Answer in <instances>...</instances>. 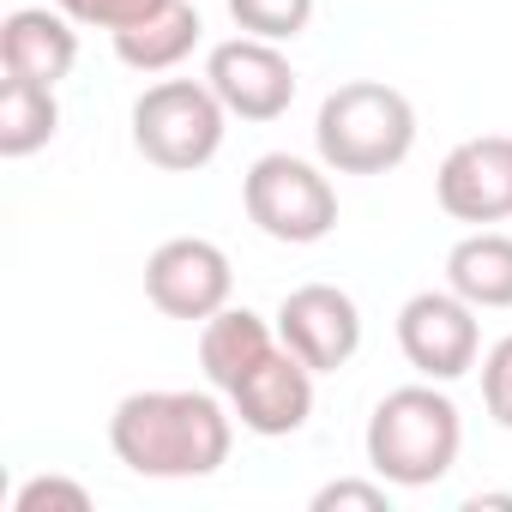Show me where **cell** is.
Returning <instances> with one entry per match:
<instances>
[{
  "instance_id": "9",
  "label": "cell",
  "mask_w": 512,
  "mask_h": 512,
  "mask_svg": "<svg viewBox=\"0 0 512 512\" xmlns=\"http://www.w3.org/2000/svg\"><path fill=\"white\" fill-rule=\"evenodd\" d=\"M278 344L296 350L314 374H338L362 350V308L338 284H302L278 302Z\"/></svg>"
},
{
  "instance_id": "20",
  "label": "cell",
  "mask_w": 512,
  "mask_h": 512,
  "mask_svg": "<svg viewBox=\"0 0 512 512\" xmlns=\"http://www.w3.org/2000/svg\"><path fill=\"white\" fill-rule=\"evenodd\" d=\"M344 506H356V512H392V482L386 476H374V482L344 476V482H326L314 494V512H344Z\"/></svg>"
},
{
  "instance_id": "5",
  "label": "cell",
  "mask_w": 512,
  "mask_h": 512,
  "mask_svg": "<svg viewBox=\"0 0 512 512\" xmlns=\"http://www.w3.org/2000/svg\"><path fill=\"white\" fill-rule=\"evenodd\" d=\"M241 205H247L253 229L284 247H314L338 229V187H332L326 163H308L290 151L253 157V169L241 175Z\"/></svg>"
},
{
  "instance_id": "7",
  "label": "cell",
  "mask_w": 512,
  "mask_h": 512,
  "mask_svg": "<svg viewBox=\"0 0 512 512\" xmlns=\"http://www.w3.org/2000/svg\"><path fill=\"white\" fill-rule=\"evenodd\" d=\"M145 296H151L157 314L187 320V326H205L217 308H229L235 266H229V253L217 241L175 235V241H163L151 260H145Z\"/></svg>"
},
{
  "instance_id": "18",
  "label": "cell",
  "mask_w": 512,
  "mask_h": 512,
  "mask_svg": "<svg viewBox=\"0 0 512 512\" xmlns=\"http://www.w3.org/2000/svg\"><path fill=\"white\" fill-rule=\"evenodd\" d=\"M55 7L73 19V25H85V31H127V25H139V19H151L157 7H169V0H55Z\"/></svg>"
},
{
  "instance_id": "4",
  "label": "cell",
  "mask_w": 512,
  "mask_h": 512,
  "mask_svg": "<svg viewBox=\"0 0 512 512\" xmlns=\"http://www.w3.org/2000/svg\"><path fill=\"white\" fill-rule=\"evenodd\" d=\"M229 109L205 79H157L133 103V151L163 175H193L223 151Z\"/></svg>"
},
{
  "instance_id": "15",
  "label": "cell",
  "mask_w": 512,
  "mask_h": 512,
  "mask_svg": "<svg viewBox=\"0 0 512 512\" xmlns=\"http://www.w3.org/2000/svg\"><path fill=\"white\" fill-rule=\"evenodd\" d=\"M446 290H458L476 314L482 308H512V235L506 229H476V235L452 241Z\"/></svg>"
},
{
  "instance_id": "16",
  "label": "cell",
  "mask_w": 512,
  "mask_h": 512,
  "mask_svg": "<svg viewBox=\"0 0 512 512\" xmlns=\"http://www.w3.org/2000/svg\"><path fill=\"white\" fill-rule=\"evenodd\" d=\"M61 133V103L55 85H31V79H0V157H31Z\"/></svg>"
},
{
  "instance_id": "22",
  "label": "cell",
  "mask_w": 512,
  "mask_h": 512,
  "mask_svg": "<svg viewBox=\"0 0 512 512\" xmlns=\"http://www.w3.org/2000/svg\"><path fill=\"white\" fill-rule=\"evenodd\" d=\"M464 506H470V512H482V506H512V494H470Z\"/></svg>"
},
{
  "instance_id": "2",
  "label": "cell",
  "mask_w": 512,
  "mask_h": 512,
  "mask_svg": "<svg viewBox=\"0 0 512 512\" xmlns=\"http://www.w3.org/2000/svg\"><path fill=\"white\" fill-rule=\"evenodd\" d=\"M362 446H368V470L386 476L392 488H434L458 464L464 416L440 380H416V386H398L374 404Z\"/></svg>"
},
{
  "instance_id": "10",
  "label": "cell",
  "mask_w": 512,
  "mask_h": 512,
  "mask_svg": "<svg viewBox=\"0 0 512 512\" xmlns=\"http://www.w3.org/2000/svg\"><path fill=\"white\" fill-rule=\"evenodd\" d=\"M434 199L458 223H506L512 217V133H482L446 151L434 175Z\"/></svg>"
},
{
  "instance_id": "19",
  "label": "cell",
  "mask_w": 512,
  "mask_h": 512,
  "mask_svg": "<svg viewBox=\"0 0 512 512\" xmlns=\"http://www.w3.org/2000/svg\"><path fill=\"white\" fill-rule=\"evenodd\" d=\"M13 512H91V488L49 470V476H31V482L13 494Z\"/></svg>"
},
{
  "instance_id": "8",
  "label": "cell",
  "mask_w": 512,
  "mask_h": 512,
  "mask_svg": "<svg viewBox=\"0 0 512 512\" xmlns=\"http://www.w3.org/2000/svg\"><path fill=\"white\" fill-rule=\"evenodd\" d=\"M205 85L217 91V103L241 121H278L296 103V67L278 43L266 37H229L205 55Z\"/></svg>"
},
{
  "instance_id": "14",
  "label": "cell",
  "mask_w": 512,
  "mask_h": 512,
  "mask_svg": "<svg viewBox=\"0 0 512 512\" xmlns=\"http://www.w3.org/2000/svg\"><path fill=\"white\" fill-rule=\"evenodd\" d=\"M199 37H205L199 7H193V0H169V7H157L151 19L115 31V55H121V67H133V73H175V67L199 49Z\"/></svg>"
},
{
  "instance_id": "12",
  "label": "cell",
  "mask_w": 512,
  "mask_h": 512,
  "mask_svg": "<svg viewBox=\"0 0 512 512\" xmlns=\"http://www.w3.org/2000/svg\"><path fill=\"white\" fill-rule=\"evenodd\" d=\"M0 67L31 85H61L79 67V25L61 7H19L0 25Z\"/></svg>"
},
{
  "instance_id": "11",
  "label": "cell",
  "mask_w": 512,
  "mask_h": 512,
  "mask_svg": "<svg viewBox=\"0 0 512 512\" xmlns=\"http://www.w3.org/2000/svg\"><path fill=\"white\" fill-rule=\"evenodd\" d=\"M229 410L247 434L260 440H284V434H302L308 416H314V368L296 356V350H272L260 368H247L241 386L229 392Z\"/></svg>"
},
{
  "instance_id": "21",
  "label": "cell",
  "mask_w": 512,
  "mask_h": 512,
  "mask_svg": "<svg viewBox=\"0 0 512 512\" xmlns=\"http://www.w3.org/2000/svg\"><path fill=\"white\" fill-rule=\"evenodd\" d=\"M482 404H488V416L512 434V332L482 356Z\"/></svg>"
},
{
  "instance_id": "6",
  "label": "cell",
  "mask_w": 512,
  "mask_h": 512,
  "mask_svg": "<svg viewBox=\"0 0 512 512\" xmlns=\"http://www.w3.org/2000/svg\"><path fill=\"white\" fill-rule=\"evenodd\" d=\"M398 350L422 380H440V386L464 380L476 368V356H482L476 308L458 290H416L398 308Z\"/></svg>"
},
{
  "instance_id": "3",
  "label": "cell",
  "mask_w": 512,
  "mask_h": 512,
  "mask_svg": "<svg viewBox=\"0 0 512 512\" xmlns=\"http://www.w3.org/2000/svg\"><path fill=\"white\" fill-rule=\"evenodd\" d=\"M314 151L332 175H386L416 151V103L398 85L350 79L314 115Z\"/></svg>"
},
{
  "instance_id": "1",
  "label": "cell",
  "mask_w": 512,
  "mask_h": 512,
  "mask_svg": "<svg viewBox=\"0 0 512 512\" xmlns=\"http://www.w3.org/2000/svg\"><path fill=\"white\" fill-rule=\"evenodd\" d=\"M109 446L133 476H151V482L217 476L235 446V410L223 404L217 386L211 392H181V386L127 392L109 416Z\"/></svg>"
},
{
  "instance_id": "17",
  "label": "cell",
  "mask_w": 512,
  "mask_h": 512,
  "mask_svg": "<svg viewBox=\"0 0 512 512\" xmlns=\"http://www.w3.org/2000/svg\"><path fill=\"white\" fill-rule=\"evenodd\" d=\"M229 19L247 37L266 43H296L314 25V0H229Z\"/></svg>"
},
{
  "instance_id": "13",
  "label": "cell",
  "mask_w": 512,
  "mask_h": 512,
  "mask_svg": "<svg viewBox=\"0 0 512 512\" xmlns=\"http://www.w3.org/2000/svg\"><path fill=\"white\" fill-rule=\"evenodd\" d=\"M278 350V326L253 308H217L205 326H199V368H205V386H217L223 398L241 386L247 368H260L266 356Z\"/></svg>"
}]
</instances>
